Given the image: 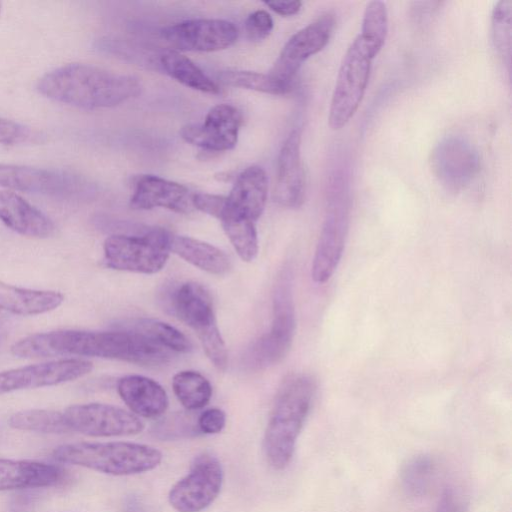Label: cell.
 <instances>
[{
  "instance_id": "32",
  "label": "cell",
  "mask_w": 512,
  "mask_h": 512,
  "mask_svg": "<svg viewBox=\"0 0 512 512\" xmlns=\"http://www.w3.org/2000/svg\"><path fill=\"white\" fill-rule=\"evenodd\" d=\"M8 425L16 430L45 434L70 432L63 412L49 409H28L13 413Z\"/></svg>"
},
{
  "instance_id": "3",
  "label": "cell",
  "mask_w": 512,
  "mask_h": 512,
  "mask_svg": "<svg viewBox=\"0 0 512 512\" xmlns=\"http://www.w3.org/2000/svg\"><path fill=\"white\" fill-rule=\"evenodd\" d=\"M316 392V380L305 373L288 376L279 387L263 438L267 462L275 470L291 462Z\"/></svg>"
},
{
  "instance_id": "17",
  "label": "cell",
  "mask_w": 512,
  "mask_h": 512,
  "mask_svg": "<svg viewBox=\"0 0 512 512\" xmlns=\"http://www.w3.org/2000/svg\"><path fill=\"white\" fill-rule=\"evenodd\" d=\"M241 124V112L235 106L223 103L212 107L203 123L183 126L180 135L192 145L222 152L235 147Z\"/></svg>"
},
{
  "instance_id": "31",
  "label": "cell",
  "mask_w": 512,
  "mask_h": 512,
  "mask_svg": "<svg viewBox=\"0 0 512 512\" xmlns=\"http://www.w3.org/2000/svg\"><path fill=\"white\" fill-rule=\"evenodd\" d=\"M174 394L184 408L194 411L205 407L212 397V386L201 373L184 370L172 379Z\"/></svg>"
},
{
  "instance_id": "14",
  "label": "cell",
  "mask_w": 512,
  "mask_h": 512,
  "mask_svg": "<svg viewBox=\"0 0 512 512\" xmlns=\"http://www.w3.org/2000/svg\"><path fill=\"white\" fill-rule=\"evenodd\" d=\"M92 369L90 361L65 358L1 371L0 395L74 381Z\"/></svg>"
},
{
  "instance_id": "23",
  "label": "cell",
  "mask_w": 512,
  "mask_h": 512,
  "mask_svg": "<svg viewBox=\"0 0 512 512\" xmlns=\"http://www.w3.org/2000/svg\"><path fill=\"white\" fill-rule=\"evenodd\" d=\"M117 390L121 399L136 416L157 418L168 408L169 400L166 391L149 377L124 376L119 379Z\"/></svg>"
},
{
  "instance_id": "1",
  "label": "cell",
  "mask_w": 512,
  "mask_h": 512,
  "mask_svg": "<svg viewBox=\"0 0 512 512\" xmlns=\"http://www.w3.org/2000/svg\"><path fill=\"white\" fill-rule=\"evenodd\" d=\"M11 353L20 358L86 356L115 359L143 366L170 361L169 350L126 330H57L36 333L15 342Z\"/></svg>"
},
{
  "instance_id": "25",
  "label": "cell",
  "mask_w": 512,
  "mask_h": 512,
  "mask_svg": "<svg viewBox=\"0 0 512 512\" xmlns=\"http://www.w3.org/2000/svg\"><path fill=\"white\" fill-rule=\"evenodd\" d=\"M64 296L58 291L21 288L0 281V309L15 315L32 316L58 308Z\"/></svg>"
},
{
  "instance_id": "6",
  "label": "cell",
  "mask_w": 512,
  "mask_h": 512,
  "mask_svg": "<svg viewBox=\"0 0 512 512\" xmlns=\"http://www.w3.org/2000/svg\"><path fill=\"white\" fill-rule=\"evenodd\" d=\"M270 330L246 350L244 365L261 370L279 363L289 352L296 329L293 274L289 266L279 273L273 291Z\"/></svg>"
},
{
  "instance_id": "41",
  "label": "cell",
  "mask_w": 512,
  "mask_h": 512,
  "mask_svg": "<svg viewBox=\"0 0 512 512\" xmlns=\"http://www.w3.org/2000/svg\"><path fill=\"white\" fill-rule=\"evenodd\" d=\"M264 4L281 16H294L302 7L301 1H266Z\"/></svg>"
},
{
  "instance_id": "2",
  "label": "cell",
  "mask_w": 512,
  "mask_h": 512,
  "mask_svg": "<svg viewBox=\"0 0 512 512\" xmlns=\"http://www.w3.org/2000/svg\"><path fill=\"white\" fill-rule=\"evenodd\" d=\"M44 97L94 110L117 106L140 93L137 78L93 65L69 63L45 73L36 84Z\"/></svg>"
},
{
  "instance_id": "27",
  "label": "cell",
  "mask_w": 512,
  "mask_h": 512,
  "mask_svg": "<svg viewBox=\"0 0 512 512\" xmlns=\"http://www.w3.org/2000/svg\"><path fill=\"white\" fill-rule=\"evenodd\" d=\"M160 64L170 77L186 87L210 94L219 92V87L214 81L188 57L176 50L163 53L160 57Z\"/></svg>"
},
{
  "instance_id": "18",
  "label": "cell",
  "mask_w": 512,
  "mask_h": 512,
  "mask_svg": "<svg viewBox=\"0 0 512 512\" xmlns=\"http://www.w3.org/2000/svg\"><path fill=\"white\" fill-rule=\"evenodd\" d=\"M305 196V173L301 159V132L294 129L283 143L277 159L274 197L287 208H298Z\"/></svg>"
},
{
  "instance_id": "28",
  "label": "cell",
  "mask_w": 512,
  "mask_h": 512,
  "mask_svg": "<svg viewBox=\"0 0 512 512\" xmlns=\"http://www.w3.org/2000/svg\"><path fill=\"white\" fill-rule=\"evenodd\" d=\"M217 219L239 257L245 262L253 261L259 251L256 222L228 212L225 205Z\"/></svg>"
},
{
  "instance_id": "35",
  "label": "cell",
  "mask_w": 512,
  "mask_h": 512,
  "mask_svg": "<svg viewBox=\"0 0 512 512\" xmlns=\"http://www.w3.org/2000/svg\"><path fill=\"white\" fill-rule=\"evenodd\" d=\"M152 432L155 437L164 440L190 438L201 434L197 425V418L184 412H177L164 417L154 425Z\"/></svg>"
},
{
  "instance_id": "37",
  "label": "cell",
  "mask_w": 512,
  "mask_h": 512,
  "mask_svg": "<svg viewBox=\"0 0 512 512\" xmlns=\"http://www.w3.org/2000/svg\"><path fill=\"white\" fill-rule=\"evenodd\" d=\"M273 29V19L265 10H257L249 14L245 21V30L251 40L266 38Z\"/></svg>"
},
{
  "instance_id": "30",
  "label": "cell",
  "mask_w": 512,
  "mask_h": 512,
  "mask_svg": "<svg viewBox=\"0 0 512 512\" xmlns=\"http://www.w3.org/2000/svg\"><path fill=\"white\" fill-rule=\"evenodd\" d=\"M388 13L382 1H370L364 11L361 33L357 36L369 56L374 59L385 44Z\"/></svg>"
},
{
  "instance_id": "26",
  "label": "cell",
  "mask_w": 512,
  "mask_h": 512,
  "mask_svg": "<svg viewBox=\"0 0 512 512\" xmlns=\"http://www.w3.org/2000/svg\"><path fill=\"white\" fill-rule=\"evenodd\" d=\"M118 328L137 334L148 341L177 353H189L191 341L177 328L160 320L133 318L122 322Z\"/></svg>"
},
{
  "instance_id": "24",
  "label": "cell",
  "mask_w": 512,
  "mask_h": 512,
  "mask_svg": "<svg viewBox=\"0 0 512 512\" xmlns=\"http://www.w3.org/2000/svg\"><path fill=\"white\" fill-rule=\"evenodd\" d=\"M168 247L186 262L213 275H225L232 268V262L223 250L192 237L170 233Z\"/></svg>"
},
{
  "instance_id": "29",
  "label": "cell",
  "mask_w": 512,
  "mask_h": 512,
  "mask_svg": "<svg viewBox=\"0 0 512 512\" xmlns=\"http://www.w3.org/2000/svg\"><path fill=\"white\" fill-rule=\"evenodd\" d=\"M437 473V463L428 454L410 458L400 472V483L404 493L411 498H420L428 493Z\"/></svg>"
},
{
  "instance_id": "9",
  "label": "cell",
  "mask_w": 512,
  "mask_h": 512,
  "mask_svg": "<svg viewBox=\"0 0 512 512\" xmlns=\"http://www.w3.org/2000/svg\"><path fill=\"white\" fill-rule=\"evenodd\" d=\"M348 228L347 192L345 188H333L311 264V278L315 283L327 282L336 271L345 249Z\"/></svg>"
},
{
  "instance_id": "38",
  "label": "cell",
  "mask_w": 512,
  "mask_h": 512,
  "mask_svg": "<svg viewBox=\"0 0 512 512\" xmlns=\"http://www.w3.org/2000/svg\"><path fill=\"white\" fill-rule=\"evenodd\" d=\"M226 424V414L219 408L204 410L197 417V425L201 434L220 433Z\"/></svg>"
},
{
  "instance_id": "7",
  "label": "cell",
  "mask_w": 512,
  "mask_h": 512,
  "mask_svg": "<svg viewBox=\"0 0 512 512\" xmlns=\"http://www.w3.org/2000/svg\"><path fill=\"white\" fill-rule=\"evenodd\" d=\"M170 232L152 228L141 234H113L103 243L104 263L120 271L154 274L166 265Z\"/></svg>"
},
{
  "instance_id": "12",
  "label": "cell",
  "mask_w": 512,
  "mask_h": 512,
  "mask_svg": "<svg viewBox=\"0 0 512 512\" xmlns=\"http://www.w3.org/2000/svg\"><path fill=\"white\" fill-rule=\"evenodd\" d=\"M63 415L70 432L92 437L134 435L144 429L138 416L109 404H75L67 407Z\"/></svg>"
},
{
  "instance_id": "16",
  "label": "cell",
  "mask_w": 512,
  "mask_h": 512,
  "mask_svg": "<svg viewBox=\"0 0 512 512\" xmlns=\"http://www.w3.org/2000/svg\"><path fill=\"white\" fill-rule=\"evenodd\" d=\"M0 186L12 190L70 197L81 193L86 183L62 170L0 163Z\"/></svg>"
},
{
  "instance_id": "34",
  "label": "cell",
  "mask_w": 512,
  "mask_h": 512,
  "mask_svg": "<svg viewBox=\"0 0 512 512\" xmlns=\"http://www.w3.org/2000/svg\"><path fill=\"white\" fill-rule=\"evenodd\" d=\"M511 7L510 0L496 3L492 11V38L494 46L510 71L511 59Z\"/></svg>"
},
{
  "instance_id": "33",
  "label": "cell",
  "mask_w": 512,
  "mask_h": 512,
  "mask_svg": "<svg viewBox=\"0 0 512 512\" xmlns=\"http://www.w3.org/2000/svg\"><path fill=\"white\" fill-rule=\"evenodd\" d=\"M218 79L224 85L273 95H283L291 91L289 87L285 86L269 73L228 70L220 72Z\"/></svg>"
},
{
  "instance_id": "40",
  "label": "cell",
  "mask_w": 512,
  "mask_h": 512,
  "mask_svg": "<svg viewBox=\"0 0 512 512\" xmlns=\"http://www.w3.org/2000/svg\"><path fill=\"white\" fill-rule=\"evenodd\" d=\"M192 201L194 209L218 218L225 205V196L196 193L193 194Z\"/></svg>"
},
{
  "instance_id": "4",
  "label": "cell",
  "mask_w": 512,
  "mask_h": 512,
  "mask_svg": "<svg viewBox=\"0 0 512 512\" xmlns=\"http://www.w3.org/2000/svg\"><path fill=\"white\" fill-rule=\"evenodd\" d=\"M162 457V453L152 446L120 441L69 443L53 451V458L58 462L114 476L153 470Z\"/></svg>"
},
{
  "instance_id": "39",
  "label": "cell",
  "mask_w": 512,
  "mask_h": 512,
  "mask_svg": "<svg viewBox=\"0 0 512 512\" xmlns=\"http://www.w3.org/2000/svg\"><path fill=\"white\" fill-rule=\"evenodd\" d=\"M434 512H467V502L454 487H447L441 493Z\"/></svg>"
},
{
  "instance_id": "10",
  "label": "cell",
  "mask_w": 512,
  "mask_h": 512,
  "mask_svg": "<svg viewBox=\"0 0 512 512\" xmlns=\"http://www.w3.org/2000/svg\"><path fill=\"white\" fill-rule=\"evenodd\" d=\"M222 483L220 461L203 453L194 459L189 473L172 486L169 503L178 512H201L217 498Z\"/></svg>"
},
{
  "instance_id": "15",
  "label": "cell",
  "mask_w": 512,
  "mask_h": 512,
  "mask_svg": "<svg viewBox=\"0 0 512 512\" xmlns=\"http://www.w3.org/2000/svg\"><path fill=\"white\" fill-rule=\"evenodd\" d=\"M162 38L173 48L192 52H214L233 45L235 25L222 19H192L164 28Z\"/></svg>"
},
{
  "instance_id": "11",
  "label": "cell",
  "mask_w": 512,
  "mask_h": 512,
  "mask_svg": "<svg viewBox=\"0 0 512 512\" xmlns=\"http://www.w3.org/2000/svg\"><path fill=\"white\" fill-rule=\"evenodd\" d=\"M429 162L438 182L452 192L465 189L477 177L481 166L476 147L460 135L439 141L431 151Z\"/></svg>"
},
{
  "instance_id": "42",
  "label": "cell",
  "mask_w": 512,
  "mask_h": 512,
  "mask_svg": "<svg viewBox=\"0 0 512 512\" xmlns=\"http://www.w3.org/2000/svg\"><path fill=\"white\" fill-rule=\"evenodd\" d=\"M1 10H2V3L0 2V14H1Z\"/></svg>"
},
{
  "instance_id": "21",
  "label": "cell",
  "mask_w": 512,
  "mask_h": 512,
  "mask_svg": "<svg viewBox=\"0 0 512 512\" xmlns=\"http://www.w3.org/2000/svg\"><path fill=\"white\" fill-rule=\"evenodd\" d=\"M0 221L10 230L27 237L46 238L55 231L48 216L11 191H0Z\"/></svg>"
},
{
  "instance_id": "13",
  "label": "cell",
  "mask_w": 512,
  "mask_h": 512,
  "mask_svg": "<svg viewBox=\"0 0 512 512\" xmlns=\"http://www.w3.org/2000/svg\"><path fill=\"white\" fill-rule=\"evenodd\" d=\"M334 28V16L325 13L300 29L286 42L269 74L292 89L302 63L327 45Z\"/></svg>"
},
{
  "instance_id": "36",
  "label": "cell",
  "mask_w": 512,
  "mask_h": 512,
  "mask_svg": "<svg viewBox=\"0 0 512 512\" xmlns=\"http://www.w3.org/2000/svg\"><path fill=\"white\" fill-rule=\"evenodd\" d=\"M34 136L26 126L15 121L0 117V144L16 145L28 142Z\"/></svg>"
},
{
  "instance_id": "22",
  "label": "cell",
  "mask_w": 512,
  "mask_h": 512,
  "mask_svg": "<svg viewBox=\"0 0 512 512\" xmlns=\"http://www.w3.org/2000/svg\"><path fill=\"white\" fill-rule=\"evenodd\" d=\"M62 478L63 470L54 464L0 458V491L51 487Z\"/></svg>"
},
{
  "instance_id": "19",
  "label": "cell",
  "mask_w": 512,
  "mask_h": 512,
  "mask_svg": "<svg viewBox=\"0 0 512 512\" xmlns=\"http://www.w3.org/2000/svg\"><path fill=\"white\" fill-rule=\"evenodd\" d=\"M192 198L193 194L182 184L154 175H144L135 183L130 206L138 210L160 207L188 214L194 209Z\"/></svg>"
},
{
  "instance_id": "20",
  "label": "cell",
  "mask_w": 512,
  "mask_h": 512,
  "mask_svg": "<svg viewBox=\"0 0 512 512\" xmlns=\"http://www.w3.org/2000/svg\"><path fill=\"white\" fill-rule=\"evenodd\" d=\"M268 196V178L263 168L250 166L236 178L226 196L225 209L256 222L262 215Z\"/></svg>"
},
{
  "instance_id": "8",
  "label": "cell",
  "mask_w": 512,
  "mask_h": 512,
  "mask_svg": "<svg viewBox=\"0 0 512 512\" xmlns=\"http://www.w3.org/2000/svg\"><path fill=\"white\" fill-rule=\"evenodd\" d=\"M372 60L356 37L343 57L333 90L328 116L332 130L342 129L359 108L367 89Z\"/></svg>"
},
{
  "instance_id": "5",
  "label": "cell",
  "mask_w": 512,
  "mask_h": 512,
  "mask_svg": "<svg viewBox=\"0 0 512 512\" xmlns=\"http://www.w3.org/2000/svg\"><path fill=\"white\" fill-rule=\"evenodd\" d=\"M166 307L180 321L196 333L210 362L219 371H225L228 354L217 325L210 293L201 284L188 281L167 293Z\"/></svg>"
}]
</instances>
